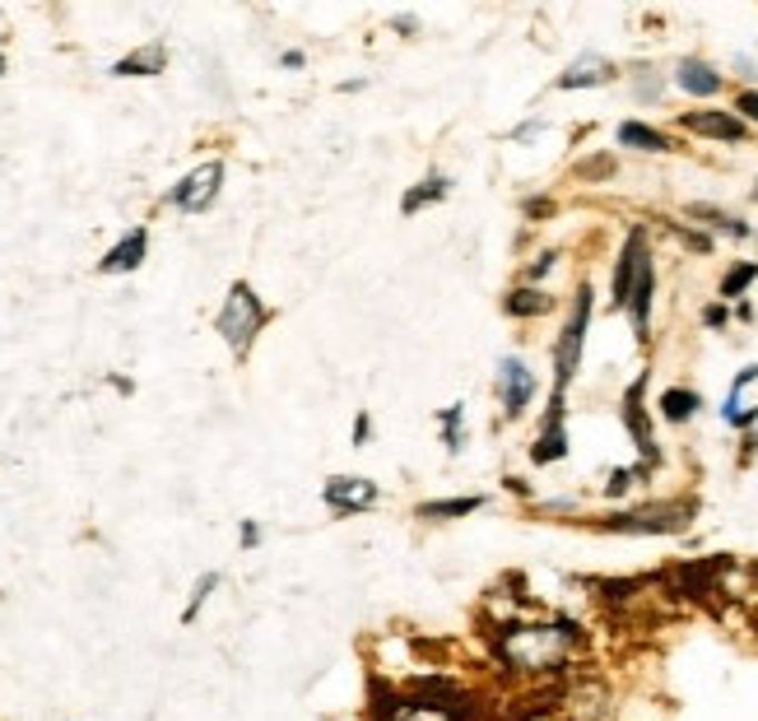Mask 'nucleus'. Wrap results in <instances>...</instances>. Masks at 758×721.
<instances>
[{
    "instance_id": "nucleus-30",
    "label": "nucleus",
    "mask_w": 758,
    "mask_h": 721,
    "mask_svg": "<svg viewBox=\"0 0 758 721\" xmlns=\"http://www.w3.org/2000/svg\"><path fill=\"white\" fill-rule=\"evenodd\" d=\"M219 586V573H200L196 577V586H191V601H187V610H181V624H196V614H200V605L210 601V591Z\"/></svg>"
},
{
    "instance_id": "nucleus-19",
    "label": "nucleus",
    "mask_w": 758,
    "mask_h": 721,
    "mask_svg": "<svg viewBox=\"0 0 758 721\" xmlns=\"http://www.w3.org/2000/svg\"><path fill=\"white\" fill-rule=\"evenodd\" d=\"M614 145L619 149H638V154H670L675 149V140L666 131H657V126H647V121H619L614 126Z\"/></svg>"
},
{
    "instance_id": "nucleus-15",
    "label": "nucleus",
    "mask_w": 758,
    "mask_h": 721,
    "mask_svg": "<svg viewBox=\"0 0 758 721\" xmlns=\"http://www.w3.org/2000/svg\"><path fill=\"white\" fill-rule=\"evenodd\" d=\"M685 219L689 224H698L702 228V234H721V238H730V243H749V238H758L754 234V224H745L740 215H730V210H721V205H689V210H685Z\"/></svg>"
},
{
    "instance_id": "nucleus-6",
    "label": "nucleus",
    "mask_w": 758,
    "mask_h": 721,
    "mask_svg": "<svg viewBox=\"0 0 758 721\" xmlns=\"http://www.w3.org/2000/svg\"><path fill=\"white\" fill-rule=\"evenodd\" d=\"M675 126L685 136H698V140H717V145H749L754 131L730 112V108H693V112H679Z\"/></svg>"
},
{
    "instance_id": "nucleus-22",
    "label": "nucleus",
    "mask_w": 758,
    "mask_h": 721,
    "mask_svg": "<svg viewBox=\"0 0 758 721\" xmlns=\"http://www.w3.org/2000/svg\"><path fill=\"white\" fill-rule=\"evenodd\" d=\"M563 456H568V424H540L531 443V461L535 466H559Z\"/></svg>"
},
{
    "instance_id": "nucleus-32",
    "label": "nucleus",
    "mask_w": 758,
    "mask_h": 721,
    "mask_svg": "<svg viewBox=\"0 0 758 721\" xmlns=\"http://www.w3.org/2000/svg\"><path fill=\"white\" fill-rule=\"evenodd\" d=\"M521 215H526V219H549V215H554V200H549V196H526V200H521Z\"/></svg>"
},
{
    "instance_id": "nucleus-23",
    "label": "nucleus",
    "mask_w": 758,
    "mask_h": 721,
    "mask_svg": "<svg viewBox=\"0 0 758 721\" xmlns=\"http://www.w3.org/2000/svg\"><path fill=\"white\" fill-rule=\"evenodd\" d=\"M758 285V261H730L726 275L717 279V298L721 303H740Z\"/></svg>"
},
{
    "instance_id": "nucleus-13",
    "label": "nucleus",
    "mask_w": 758,
    "mask_h": 721,
    "mask_svg": "<svg viewBox=\"0 0 758 721\" xmlns=\"http://www.w3.org/2000/svg\"><path fill=\"white\" fill-rule=\"evenodd\" d=\"M614 80H619V66L610 57H600V51H582V57L554 80V89L559 93H578V89H606Z\"/></svg>"
},
{
    "instance_id": "nucleus-21",
    "label": "nucleus",
    "mask_w": 758,
    "mask_h": 721,
    "mask_svg": "<svg viewBox=\"0 0 758 721\" xmlns=\"http://www.w3.org/2000/svg\"><path fill=\"white\" fill-rule=\"evenodd\" d=\"M484 507V494H461V498H433V503H420L414 507V517L420 522H461L470 512Z\"/></svg>"
},
{
    "instance_id": "nucleus-16",
    "label": "nucleus",
    "mask_w": 758,
    "mask_h": 721,
    "mask_svg": "<svg viewBox=\"0 0 758 721\" xmlns=\"http://www.w3.org/2000/svg\"><path fill=\"white\" fill-rule=\"evenodd\" d=\"M554 294L549 289H540V285H516V289H508L503 294V317H512V322H535V317H549L554 313Z\"/></svg>"
},
{
    "instance_id": "nucleus-4",
    "label": "nucleus",
    "mask_w": 758,
    "mask_h": 721,
    "mask_svg": "<svg viewBox=\"0 0 758 721\" xmlns=\"http://www.w3.org/2000/svg\"><path fill=\"white\" fill-rule=\"evenodd\" d=\"M693 517H698V503L679 498V503H647L629 512H610V517H595L587 526L606 535H685Z\"/></svg>"
},
{
    "instance_id": "nucleus-41",
    "label": "nucleus",
    "mask_w": 758,
    "mask_h": 721,
    "mask_svg": "<svg viewBox=\"0 0 758 721\" xmlns=\"http://www.w3.org/2000/svg\"><path fill=\"white\" fill-rule=\"evenodd\" d=\"M544 131V121H526V126H516V131H512V140H535Z\"/></svg>"
},
{
    "instance_id": "nucleus-12",
    "label": "nucleus",
    "mask_w": 758,
    "mask_h": 721,
    "mask_svg": "<svg viewBox=\"0 0 758 721\" xmlns=\"http://www.w3.org/2000/svg\"><path fill=\"white\" fill-rule=\"evenodd\" d=\"M670 85H675L679 93L708 102V98H717V93L726 89V75H721L712 61H702V57H679L675 70H670Z\"/></svg>"
},
{
    "instance_id": "nucleus-38",
    "label": "nucleus",
    "mask_w": 758,
    "mask_h": 721,
    "mask_svg": "<svg viewBox=\"0 0 758 721\" xmlns=\"http://www.w3.org/2000/svg\"><path fill=\"white\" fill-rule=\"evenodd\" d=\"M754 382H758V364L740 368V373H736V382H730V392H726V396H745V386H754Z\"/></svg>"
},
{
    "instance_id": "nucleus-20",
    "label": "nucleus",
    "mask_w": 758,
    "mask_h": 721,
    "mask_svg": "<svg viewBox=\"0 0 758 721\" xmlns=\"http://www.w3.org/2000/svg\"><path fill=\"white\" fill-rule=\"evenodd\" d=\"M702 409V392H693V386H666V392L657 396V415L666 419V424H689L693 415Z\"/></svg>"
},
{
    "instance_id": "nucleus-40",
    "label": "nucleus",
    "mask_w": 758,
    "mask_h": 721,
    "mask_svg": "<svg viewBox=\"0 0 758 721\" xmlns=\"http://www.w3.org/2000/svg\"><path fill=\"white\" fill-rule=\"evenodd\" d=\"M279 66H284V70H303L307 57H303V51H279Z\"/></svg>"
},
{
    "instance_id": "nucleus-44",
    "label": "nucleus",
    "mask_w": 758,
    "mask_h": 721,
    "mask_svg": "<svg viewBox=\"0 0 758 721\" xmlns=\"http://www.w3.org/2000/svg\"><path fill=\"white\" fill-rule=\"evenodd\" d=\"M6 70H10V61H6V57H0V75H6Z\"/></svg>"
},
{
    "instance_id": "nucleus-28",
    "label": "nucleus",
    "mask_w": 758,
    "mask_h": 721,
    "mask_svg": "<svg viewBox=\"0 0 758 721\" xmlns=\"http://www.w3.org/2000/svg\"><path fill=\"white\" fill-rule=\"evenodd\" d=\"M721 419H726V428L754 433V424H758V405H740V396H726V401H721Z\"/></svg>"
},
{
    "instance_id": "nucleus-42",
    "label": "nucleus",
    "mask_w": 758,
    "mask_h": 721,
    "mask_svg": "<svg viewBox=\"0 0 758 721\" xmlns=\"http://www.w3.org/2000/svg\"><path fill=\"white\" fill-rule=\"evenodd\" d=\"M108 386H112V392H121V396H130V392H136V382H130V377H121V373H108Z\"/></svg>"
},
{
    "instance_id": "nucleus-37",
    "label": "nucleus",
    "mask_w": 758,
    "mask_h": 721,
    "mask_svg": "<svg viewBox=\"0 0 758 721\" xmlns=\"http://www.w3.org/2000/svg\"><path fill=\"white\" fill-rule=\"evenodd\" d=\"M391 29L405 33V38H414V33L424 29V23H420V14H391Z\"/></svg>"
},
{
    "instance_id": "nucleus-45",
    "label": "nucleus",
    "mask_w": 758,
    "mask_h": 721,
    "mask_svg": "<svg viewBox=\"0 0 758 721\" xmlns=\"http://www.w3.org/2000/svg\"><path fill=\"white\" fill-rule=\"evenodd\" d=\"M749 200H754V205H758V182H754V191H749Z\"/></svg>"
},
{
    "instance_id": "nucleus-9",
    "label": "nucleus",
    "mask_w": 758,
    "mask_h": 721,
    "mask_svg": "<svg viewBox=\"0 0 758 721\" xmlns=\"http://www.w3.org/2000/svg\"><path fill=\"white\" fill-rule=\"evenodd\" d=\"M629 326H633V336H638V345L647 349L651 345V313H657V251H647L642 256V266H638V275H633V289H629Z\"/></svg>"
},
{
    "instance_id": "nucleus-35",
    "label": "nucleus",
    "mask_w": 758,
    "mask_h": 721,
    "mask_svg": "<svg viewBox=\"0 0 758 721\" xmlns=\"http://www.w3.org/2000/svg\"><path fill=\"white\" fill-rule=\"evenodd\" d=\"M578 172H582V177H595V182H600V177H610V172H614V159H610V154H600V159L578 164Z\"/></svg>"
},
{
    "instance_id": "nucleus-7",
    "label": "nucleus",
    "mask_w": 758,
    "mask_h": 721,
    "mask_svg": "<svg viewBox=\"0 0 758 721\" xmlns=\"http://www.w3.org/2000/svg\"><path fill=\"white\" fill-rule=\"evenodd\" d=\"M219 187H224V164L210 159V164L191 168L164 200L173 205V210H181V215H205V210H210V205L219 200Z\"/></svg>"
},
{
    "instance_id": "nucleus-24",
    "label": "nucleus",
    "mask_w": 758,
    "mask_h": 721,
    "mask_svg": "<svg viewBox=\"0 0 758 721\" xmlns=\"http://www.w3.org/2000/svg\"><path fill=\"white\" fill-rule=\"evenodd\" d=\"M437 428H442V447H447L452 456H461L465 452V405L456 401L447 409H437Z\"/></svg>"
},
{
    "instance_id": "nucleus-39",
    "label": "nucleus",
    "mask_w": 758,
    "mask_h": 721,
    "mask_svg": "<svg viewBox=\"0 0 758 721\" xmlns=\"http://www.w3.org/2000/svg\"><path fill=\"white\" fill-rule=\"evenodd\" d=\"M238 540H243V550H256V545H260V526H256V522H243V526H238Z\"/></svg>"
},
{
    "instance_id": "nucleus-36",
    "label": "nucleus",
    "mask_w": 758,
    "mask_h": 721,
    "mask_svg": "<svg viewBox=\"0 0 758 721\" xmlns=\"http://www.w3.org/2000/svg\"><path fill=\"white\" fill-rule=\"evenodd\" d=\"M503 488H508L512 498H521V503H535V488H531L526 480H521V475H503Z\"/></svg>"
},
{
    "instance_id": "nucleus-5",
    "label": "nucleus",
    "mask_w": 758,
    "mask_h": 721,
    "mask_svg": "<svg viewBox=\"0 0 758 721\" xmlns=\"http://www.w3.org/2000/svg\"><path fill=\"white\" fill-rule=\"evenodd\" d=\"M647 382H651V373H638L629 382V392H623V401H619V419H623V428H629L642 466L657 471L661 466V443H657V428H651V415H657V409H647Z\"/></svg>"
},
{
    "instance_id": "nucleus-3",
    "label": "nucleus",
    "mask_w": 758,
    "mask_h": 721,
    "mask_svg": "<svg viewBox=\"0 0 758 721\" xmlns=\"http://www.w3.org/2000/svg\"><path fill=\"white\" fill-rule=\"evenodd\" d=\"M591 317H595V289L582 279L578 294H572V303H568V317H563V326H559V340H554V392H559V396H568L572 377L582 373Z\"/></svg>"
},
{
    "instance_id": "nucleus-8",
    "label": "nucleus",
    "mask_w": 758,
    "mask_h": 721,
    "mask_svg": "<svg viewBox=\"0 0 758 721\" xmlns=\"http://www.w3.org/2000/svg\"><path fill=\"white\" fill-rule=\"evenodd\" d=\"M535 392H540V382H535L526 358L503 354L499 358V405H503V419H521V415H526Z\"/></svg>"
},
{
    "instance_id": "nucleus-34",
    "label": "nucleus",
    "mask_w": 758,
    "mask_h": 721,
    "mask_svg": "<svg viewBox=\"0 0 758 721\" xmlns=\"http://www.w3.org/2000/svg\"><path fill=\"white\" fill-rule=\"evenodd\" d=\"M730 322V303H708V307H702V326H708V330H721Z\"/></svg>"
},
{
    "instance_id": "nucleus-18",
    "label": "nucleus",
    "mask_w": 758,
    "mask_h": 721,
    "mask_svg": "<svg viewBox=\"0 0 758 721\" xmlns=\"http://www.w3.org/2000/svg\"><path fill=\"white\" fill-rule=\"evenodd\" d=\"M452 196V177L447 172H429V177H420L405 196H401V215L405 219H414V215H424L429 205H437V200H447Z\"/></svg>"
},
{
    "instance_id": "nucleus-25",
    "label": "nucleus",
    "mask_w": 758,
    "mask_h": 721,
    "mask_svg": "<svg viewBox=\"0 0 758 721\" xmlns=\"http://www.w3.org/2000/svg\"><path fill=\"white\" fill-rule=\"evenodd\" d=\"M629 85H633V98H638V102H661L670 75H657L651 66H633V70H629Z\"/></svg>"
},
{
    "instance_id": "nucleus-33",
    "label": "nucleus",
    "mask_w": 758,
    "mask_h": 721,
    "mask_svg": "<svg viewBox=\"0 0 758 721\" xmlns=\"http://www.w3.org/2000/svg\"><path fill=\"white\" fill-rule=\"evenodd\" d=\"M350 437H354V447H368V443H373V415H368V409H358Z\"/></svg>"
},
{
    "instance_id": "nucleus-14",
    "label": "nucleus",
    "mask_w": 758,
    "mask_h": 721,
    "mask_svg": "<svg viewBox=\"0 0 758 721\" xmlns=\"http://www.w3.org/2000/svg\"><path fill=\"white\" fill-rule=\"evenodd\" d=\"M145 256H149V228L136 224V228H126L121 234V243H112L108 251H102L98 275H130V270L145 266Z\"/></svg>"
},
{
    "instance_id": "nucleus-2",
    "label": "nucleus",
    "mask_w": 758,
    "mask_h": 721,
    "mask_svg": "<svg viewBox=\"0 0 758 721\" xmlns=\"http://www.w3.org/2000/svg\"><path fill=\"white\" fill-rule=\"evenodd\" d=\"M270 307H266V298H260L247 279H233L228 285V298H224V307H219V317H215V336L228 345V354L243 358L252 354V345H256V336L270 326Z\"/></svg>"
},
{
    "instance_id": "nucleus-17",
    "label": "nucleus",
    "mask_w": 758,
    "mask_h": 721,
    "mask_svg": "<svg viewBox=\"0 0 758 721\" xmlns=\"http://www.w3.org/2000/svg\"><path fill=\"white\" fill-rule=\"evenodd\" d=\"M168 70V47L164 42H145L136 51H126V57L112 66L117 80H154V75Z\"/></svg>"
},
{
    "instance_id": "nucleus-1",
    "label": "nucleus",
    "mask_w": 758,
    "mask_h": 721,
    "mask_svg": "<svg viewBox=\"0 0 758 721\" xmlns=\"http://www.w3.org/2000/svg\"><path fill=\"white\" fill-rule=\"evenodd\" d=\"M499 671L521 684H563L568 671L587 652V629L572 614L554 620H516L489 633Z\"/></svg>"
},
{
    "instance_id": "nucleus-11",
    "label": "nucleus",
    "mask_w": 758,
    "mask_h": 721,
    "mask_svg": "<svg viewBox=\"0 0 758 721\" xmlns=\"http://www.w3.org/2000/svg\"><path fill=\"white\" fill-rule=\"evenodd\" d=\"M651 251V238H647V224H633L623 234V247L614 256V275H610V303L614 307H629V289H633V275L642 266V256Z\"/></svg>"
},
{
    "instance_id": "nucleus-26",
    "label": "nucleus",
    "mask_w": 758,
    "mask_h": 721,
    "mask_svg": "<svg viewBox=\"0 0 758 721\" xmlns=\"http://www.w3.org/2000/svg\"><path fill=\"white\" fill-rule=\"evenodd\" d=\"M661 224H666V234H675L679 243H685L689 251H698V256H708V251L717 247V238H712V234H702L698 224H679V219H661Z\"/></svg>"
},
{
    "instance_id": "nucleus-31",
    "label": "nucleus",
    "mask_w": 758,
    "mask_h": 721,
    "mask_svg": "<svg viewBox=\"0 0 758 721\" xmlns=\"http://www.w3.org/2000/svg\"><path fill=\"white\" fill-rule=\"evenodd\" d=\"M730 112H736V117L749 126V131H754V126H758V89L745 85V89L736 93V102H730Z\"/></svg>"
},
{
    "instance_id": "nucleus-29",
    "label": "nucleus",
    "mask_w": 758,
    "mask_h": 721,
    "mask_svg": "<svg viewBox=\"0 0 758 721\" xmlns=\"http://www.w3.org/2000/svg\"><path fill=\"white\" fill-rule=\"evenodd\" d=\"M554 266H559V251H554V247L535 251L531 261H526V270H521V285H540V289H544V275H554Z\"/></svg>"
},
{
    "instance_id": "nucleus-27",
    "label": "nucleus",
    "mask_w": 758,
    "mask_h": 721,
    "mask_svg": "<svg viewBox=\"0 0 758 721\" xmlns=\"http://www.w3.org/2000/svg\"><path fill=\"white\" fill-rule=\"evenodd\" d=\"M647 480H651V471L642 466V461H638V466H619V471H610V480H606V498H623L633 484H647Z\"/></svg>"
},
{
    "instance_id": "nucleus-10",
    "label": "nucleus",
    "mask_w": 758,
    "mask_h": 721,
    "mask_svg": "<svg viewBox=\"0 0 758 721\" xmlns=\"http://www.w3.org/2000/svg\"><path fill=\"white\" fill-rule=\"evenodd\" d=\"M377 498H382V488L363 475H331L322 484V503L335 512V517H358V512L377 507Z\"/></svg>"
},
{
    "instance_id": "nucleus-43",
    "label": "nucleus",
    "mask_w": 758,
    "mask_h": 721,
    "mask_svg": "<svg viewBox=\"0 0 758 721\" xmlns=\"http://www.w3.org/2000/svg\"><path fill=\"white\" fill-rule=\"evenodd\" d=\"M730 66H736V70H740V80H754V75H758V66H754L749 57H736V61H730Z\"/></svg>"
}]
</instances>
